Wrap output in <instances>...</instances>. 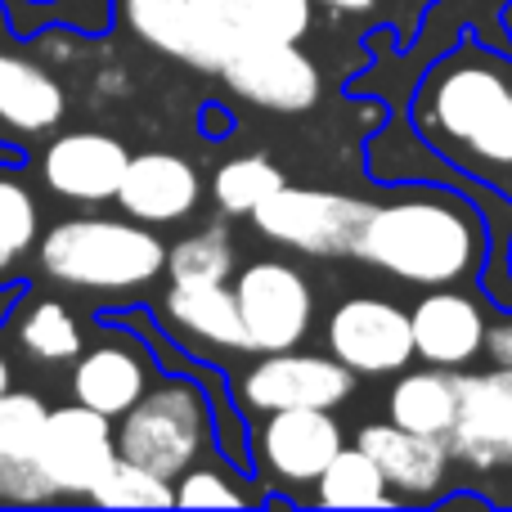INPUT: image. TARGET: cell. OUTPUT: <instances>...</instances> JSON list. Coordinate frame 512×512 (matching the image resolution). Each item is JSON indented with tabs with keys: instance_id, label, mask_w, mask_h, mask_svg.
Listing matches in <instances>:
<instances>
[{
	"instance_id": "obj_22",
	"label": "cell",
	"mask_w": 512,
	"mask_h": 512,
	"mask_svg": "<svg viewBox=\"0 0 512 512\" xmlns=\"http://www.w3.org/2000/svg\"><path fill=\"white\" fill-rule=\"evenodd\" d=\"M162 315L207 346L248 351V328H243L234 283H171L162 297Z\"/></svg>"
},
{
	"instance_id": "obj_11",
	"label": "cell",
	"mask_w": 512,
	"mask_h": 512,
	"mask_svg": "<svg viewBox=\"0 0 512 512\" xmlns=\"http://www.w3.org/2000/svg\"><path fill=\"white\" fill-rule=\"evenodd\" d=\"M445 450L477 477L512 468V364L463 369V405Z\"/></svg>"
},
{
	"instance_id": "obj_12",
	"label": "cell",
	"mask_w": 512,
	"mask_h": 512,
	"mask_svg": "<svg viewBox=\"0 0 512 512\" xmlns=\"http://www.w3.org/2000/svg\"><path fill=\"white\" fill-rule=\"evenodd\" d=\"M117 463V427L108 414L90 405H59L45 418L41 436V468L54 481L59 499H90V490L104 481Z\"/></svg>"
},
{
	"instance_id": "obj_28",
	"label": "cell",
	"mask_w": 512,
	"mask_h": 512,
	"mask_svg": "<svg viewBox=\"0 0 512 512\" xmlns=\"http://www.w3.org/2000/svg\"><path fill=\"white\" fill-rule=\"evenodd\" d=\"M90 504H99V508H176V481L158 477V472H149L117 454V463L104 472V481L90 490Z\"/></svg>"
},
{
	"instance_id": "obj_24",
	"label": "cell",
	"mask_w": 512,
	"mask_h": 512,
	"mask_svg": "<svg viewBox=\"0 0 512 512\" xmlns=\"http://www.w3.org/2000/svg\"><path fill=\"white\" fill-rule=\"evenodd\" d=\"M315 504L319 508H400V495L387 486V477H382V468L373 463L369 450L342 445L337 459L319 472Z\"/></svg>"
},
{
	"instance_id": "obj_6",
	"label": "cell",
	"mask_w": 512,
	"mask_h": 512,
	"mask_svg": "<svg viewBox=\"0 0 512 512\" xmlns=\"http://www.w3.org/2000/svg\"><path fill=\"white\" fill-rule=\"evenodd\" d=\"M234 297L248 328V351H288L310 337L315 324V288L292 261L261 256L234 270Z\"/></svg>"
},
{
	"instance_id": "obj_29",
	"label": "cell",
	"mask_w": 512,
	"mask_h": 512,
	"mask_svg": "<svg viewBox=\"0 0 512 512\" xmlns=\"http://www.w3.org/2000/svg\"><path fill=\"white\" fill-rule=\"evenodd\" d=\"M36 234H41V212H36L32 189L18 176L0 171V274L14 270L32 252Z\"/></svg>"
},
{
	"instance_id": "obj_35",
	"label": "cell",
	"mask_w": 512,
	"mask_h": 512,
	"mask_svg": "<svg viewBox=\"0 0 512 512\" xmlns=\"http://www.w3.org/2000/svg\"><path fill=\"white\" fill-rule=\"evenodd\" d=\"M504 36H508V50H512V0L504 5Z\"/></svg>"
},
{
	"instance_id": "obj_3",
	"label": "cell",
	"mask_w": 512,
	"mask_h": 512,
	"mask_svg": "<svg viewBox=\"0 0 512 512\" xmlns=\"http://www.w3.org/2000/svg\"><path fill=\"white\" fill-rule=\"evenodd\" d=\"M36 261L54 283L95 297H131L167 274V243L131 216H72L45 230Z\"/></svg>"
},
{
	"instance_id": "obj_14",
	"label": "cell",
	"mask_w": 512,
	"mask_h": 512,
	"mask_svg": "<svg viewBox=\"0 0 512 512\" xmlns=\"http://www.w3.org/2000/svg\"><path fill=\"white\" fill-rule=\"evenodd\" d=\"M490 301L468 288H423L409 306L414 324V360L441 364V369H472L486 355Z\"/></svg>"
},
{
	"instance_id": "obj_2",
	"label": "cell",
	"mask_w": 512,
	"mask_h": 512,
	"mask_svg": "<svg viewBox=\"0 0 512 512\" xmlns=\"http://www.w3.org/2000/svg\"><path fill=\"white\" fill-rule=\"evenodd\" d=\"M360 234L355 261L414 288L481 283L490 225L481 203L450 180H391Z\"/></svg>"
},
{
	"instance_id": "obj_15",
	"label": "cell",
	"mask_w": 512,
	"mask_h": 512,
	"mask_svg": "<svg viewBox=\"0 0 512 512\" xmlns=\"http://www.w3.org/2000/svg\"><path fill=\"white\" fill-rule=\"evenodd\" d=\"M126 149L117 135L108 131H63L45 144L41 153V185L63 203L81 207H104L117 198L126 176Z\"/></svg>"
},
{
	"instance_id": "obj_13",
	"label": "cell",
	"mask_w": 512,
	"mask_h": 512,
	"mask_svg": "<svg viewBox=\"0 0 512 512\" xmlns=\"http://www.w3.org/2000/svg\"><path fill=\"white\" fill-rule=\"evenodd\" d=\"M113 9L126 23V32L140 36L149 50L189 63L198 72H221L239 45L194 0H113Z\"/></svg>"
},
{
	"instance_id": "obj_37",
	"label": "cell",
	"mask_w": 512,
	"mask_h": 512,
	"mask_svg": "<svg viewBox=\"0 0 512 512\" xmlns=\"http://www.w3.org/2000/svg\"><path fill=\"white\" fill-rule=\"evenodd\" d=\"M508 265H512V248H508Z\"/></svg>"
},
{
	"instance_id": "obj_20",
	"label": "cell",
	"mask_w": 512,
	"mask_h": 512,
	"mask_svg": "<svg viewBox=\"0 0 512 512\" xmlns=\"http://www.w3.org/2000/svg\"><path fill=\"white\" fill-rule=\"evenodd\" d=\"M68 113V90L50 68L14 50H0V126L18 135H50Z\"/></svg>"
},
{
	"instance_id": "obj_33",
	"label": "cell",
	"mask_w": 512,
	"mask_h": 512,
	"mask_svg": "<svg viewBox=\"0 0 512 512\" xmlns=\"http://www.w3.org/2000/svg\"><path fill=\"white\" fill-rule=\"evenodd\" d=\"M315 5L333 9V14H351V18H382V0H315Z\"/></svg>"
},
{
	"instance_id": "obj_10",
	"label": "cell",
	"mask_w": 512,
	"mask_h": 512,
	"mask_svg": "<svg viewBox=\"0 0 512 512\" xmlns=\"http://www.w3.org/2000/svg\"><path fill=\"white\" fill-rule=\"evenodd\" d=\"M221 81L265 113H310L324 95L319 63L297 41H243L225 59Z\"/></svg>"
},
{
	"instance_id": "obj_34",
	"label": "cell",
	"mask_w": 512,
	"mask_h": 512,
	"mask_svg": "<svg viewBox=\"0 0 512 512\" xmlns=\"http://www.w3.org/2000/svg\"><path fill=\"white\" fill-rule=\"evenodd\" d=\"M9 373H14V369H9V360H5V355H0V396H5V391H9Z\"/></svg>"
},
{
	"instance_id": "obj_32",
	"label": "cell",
	"mask_w": 512,
	"mask_h": 512,
	"mask_svg": "<svg viewBox=\"0 0 512 512\" xmlns=\"http://www.w3.org/2000/svg\"><path fill=\"white\" fill-rule=\"evenodd\" d=\"M486 360L490 364H512V310H490Z\"/></svg>"
},
{
	"instance_id": "obj_8",
	"label": "cell",
	"mask_w": 512,
	"mask_h": 512,
	"mask_svg": "<svg viewBox=\"0 0 512 512\" xmlns=\"http://www.w3.org/2000/svg\"><path fill=\"white\" fill-rule=\"evenodd\" d=\"M346 432L337 409H274L252 432V468L279 490H315L319 472L337 459Z\"/></svg>"
},
{
	"instance_id": "obj_36",
	"label": "cell",
	"mask_w": 512,
	"mask_h": 512,
	"mask_svg": "<svg viewBox=\"0 0 512 512\" xmlns=\"http://www.w3.org/2000/svg\"><path fill=\"white\" fill-rule=\"evenodd\" d=\"M32 5H54V0H32Z\"/></svg>"
},
{
	"instance_id": "obj_30",
	"label": "cell",
	"mask_w": 512,
	"mask_h": 512,
	"mask_svg": "<svg viewBox=\"0 0 512 512\" xmlns=\"http://www.w3.org/2000/svg\"><path fill=\"white\" fill-rule=\"evenodd\" d=\"M176 504L180 508H243L252 504L248 490L234 486V477L225 468H189L176 477Z\"/></svg>"
},
{
	"instance_id": "obj_16",
	"label": "cell",
	"mask_w": 512,
	"mask_h": 512,
	"mask_svg": "<svg viewBox=\"0 0 512 512\" xmlns=\"http://www.w3.org/2000/svg\"><path fill=\"white\" fill-rule=\"evenodd\" d=\"M113 203L122 207L131 221L180 225L203 203V176H198V167L189 158H180V153L144 149V153H131L122 189H117Z\"/></svg>"
},
{
	"instance_id": "obj_5",
	"label": "cell",
	"mask_w": 512,
	"mask_h": 512,
	"mask_svg": "<svg viewBox=\"0 0 512 512\" xmlns=\"http://www.w3.org/2000/svg\"><path fill=\"white\" fill-rule=\"evenodd\" d=\"M373 198L337 194V189H301L283 185L252 212V225L261 239L279 243L288 252L319 256V261H342L360 248V234L369 225Z\"/></svg>"
},
{
	"instance_id": "obj_9",
	"label": "cell",
	"mask_w": 512,
	"mask_h": 512,
	"mask_svg": "<svg viewBox=\"0 0 512 512\" xmlns=\"http://www.w3.org/2000/svg\"><path fill=\"white\" fill-rule=\"evenodd\" d=\"M324 346L355 378H396L414 364V324L409 310L391 297L360 292L333 306L324 324Z\"/></svg>"
},
{
	"instance_id": "obj_26",
	"label": "cell",
	"mask_w": 512,
	"mask_h": 512,
	"mask_svg": "<svg viewBox=\"0 0 512 512\" xmlns=\"http://www.w3.org/2000/svg\"><path fill=\"white\" fill-rule=\"evenodd\" d=\"M288 185L283 167L265 153H239V158L221 162L212 176V203L221 207V216H252L270 194Z\"/></svg>"
},
{
	"instance_id": "obj_4",
	"label": "cell",
	"mask_w": 512,
	"mask_h": 512,
	"mask_svg": "<svg viewBox=\"0 0 512 512\" xmlns=\"http://www.w3.org/2000/svg\"><path fill=\"white\" fill-rule=\"evenodd\" d=\"M216 441V418L207 409V391L189 378H162L117 418V454L158 477L176 481Z\"/></svg>"
},
{
	"instance_id": "obj_7",
	"label": "cell",
	"mask_w": 512,
	"mask_h": 512,
	"mask_svg": "<svg viewBox=\"0 0 512 512\" xmlns=\"http://www.w3.org/2000/svg\"><path fill=\"white\" fill-rule=\"evenodd\" d=\"M239 409L274 414V409H337L355 396V373L337 355L315 351H261L256 364L239 373Z\"/></svg>"
},
{
	"instance_id": "obj_17",
	"label": "cell",
	"mask_w": 512,
	"mask_h": 512,
	"mask_svg": "<svg viewBox=\"0 0 512 512\" xmlns=\"http://www.w3.org/2000/svg\"><path fill=\"white\" fill-rule=\"evenodd\" d=\"M355 445L373 454V463L382 468L387 486L400 495V504H432L450 481V450L441 436H423L409 432L400 423H364L355 432Z\"/></svg>"
},
{
	"instance_id": "obj_19",
	"label": "cell",
	"mask_w": 512,
	"mask_h": 512,
	"mask_svg": "<svg viewBox=\"0 0 512 512\" xmlns=\"http://www.w3.org/2000/svg\"><path fill=\"white\" fill-rule=\"evenodd\" d=\"M153 360L131 342H99L72 360V400L99 409L117 423L149 391Z\"/></svg>"
},
{
	"instance_id": "obj_1",
	"label": "cell",
	"mask_w": 512,
	"mask_h": 512,
	"mask_svg": "<svg viewBox=\"0 0 512 512\" xmlns=\"http://www.w3.org/2000/svg\"><path fill=\"white\" fill-rule=\"evenodd\" d=\"M405 113L441 162L512 198V50L463 32L418 72Z\"/></svg>"
},
{
	"instance_id": "obj_21",
	"label": "cell",
	"mask_w": 512,
	"mask_h": 512,
	"mask_svg": "<svg viewBox=\"0 0 512 512\" xmlns=\"http://www.w3.org/2000/svg\"><path fill=\"white\" fill-rule=\"evenodd\" d=\"M463 405V369H441V364H423V369H400L387 391V418L409 432L423 436H450L454 418Z\"/></svg>"
},
{
	"instance_id": "obj_25",
	"label": "cell",
	"mask_w": 512,
	"mask_h": 512,
	"mask_svg": "<svg viewBox=\"0 0 512 512\" xmlns=\"http://www.w3.org/2000/svg\"><path fill=\"white\" fill-rule=\"evenodd\" d=\"M14 337H18V346L41 364H72L81 351H86V333H81L77 315L54 297L27 301L18 324H14Z\"/></svg>"
},
{
	"instance_id": "obj_31",
	"label": "cell",
	"mask_w": 512,
	"mask_h": 512,
	"mask_svg": "<svg viewBox=\"0 0 512 512\" xmlns=\"http://www.w3.org/2000/svg\"><path fill=\"white\" fill-rule=\"evenodd\" d=\"M436 0H382V23L391 27V36H396L400 50H409L418 36V27H423L427 9H432Z\"/></svg>"
},
{
	"instance_id": "obj_27",
	"label": "cell",
	"mask_w": 512,
	"mask_h": 512,
	"mask_svg": "<svg viewBox=\"0 0 512 512\" xmlns=\"http://www.w3.org/2000/svg\"><path fill=\"white\" fill-rule=\"evenodd\" d=\"M234 239L225 225L185 234L167 248V279L171 283H230L234 279Z\"/></svg>"
},
{
	"instance_id": "obj_23",
	"label": "cell",
	"mask_w": 512,
	"mask_h": 512,
	"mask_svg": "<svg viewBox=\"0 0 512 512\" xmlns=\"http://www.w3.org/2000/svg\"><path fill=\"white\" fill-rule=\"evenodd\" d=\"M234 41H306L315 0H194Z\"/></svg>"
},
{
	"instance_id": "obj_18",
	"label": "cell",
	"mask_w": 512,
	"mask_h": 512,
	"mask_svg": "<svg viewBox=\"0 0 512 512\" xmlns=\"http://www.w3.org/2000/svg\"><path fill=\"white\" fill-rule=\"evenodd\" d=\"M45 405L36 391L0 396V504H50L59 499L54 481L41 468V436H45Z\"/></svg>"
}]
</instances>
